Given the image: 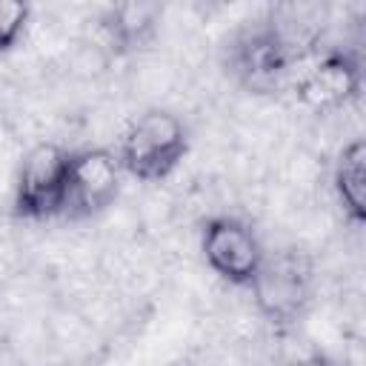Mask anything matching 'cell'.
I'll use <instances>...</instances> for the list:
<instances>
[{"mask_svg": "<svg viewBox=\"0 0 366 366\" xmlns=\"http://www.w3.org/2000/svg\"><path fill=\"white\" fill-rule=\"evenodd\" d=\"M189 132L186 123L160 106L134 114L120 132L117 160L126 174L143 183L166 180L186 157Z\"/></svg>", "mask_w": 366, "mask_h": 366, "instance_id": "1", "label": "cell"}, {"mask_svg": "<svg viewBox=\"0 0 366 366\" xmlns=\"http://www.w3.org/2000/svg\"><path fill=\"white\" fill-rule=\"evenodd\" d=\"M312 263L297 249H280L274 254H263V263L252 283L246 286L252 295L254 312L269 323H292L297 320L312 300Z\"/></svg>", "mask_w": 366, "mask_h": 366, "instance_id": "2", "label": "cell"}, {"mask_svg": "<svg viewBox=\"0 0 366 366\" xmlns=\"http://www.w3.org/2000/svg\"><path fill=\"white\" fill-rule=\"evenodd\" d=\"M71 152L60 143H34L14 174V206L29 220H49L66 212Z\"/></svg>", "mask_w": 366, "mask_h": 366, "instance_id": "3", "label": "cell"}, {"mask_svg": "<svg viewBox=\"0 0 366 366\" xmlns=\"http://www.w3.org/2000/svg\"><path fill=\"white\" fill-rule=\"evenodd\" d=\"M200 254L220 280L234 289H246L257 274L266 249L246 220L234 214H214L200 232Z\"/></svg>", "mask_w": 366, "mask_h": 366, "instance_id": "4", "label": "cell"}, {"mask_svg": "<svg viewBox=\"0 0 366 366\" xmlns=\"http://www.w3.org/2000/svg\"><path fill=\"white\" fill-rule=\"evenodd\" d=\"M306 63L292 80V92L297 103L320 117L343 112L360 92V66L349 51H323L315 57H300Z\"/></svg>", "mask_w": 366, "mask_h": 366, "instance_id": "5", "label": "cell"}, {"mask_svg": "<svg viewBox=\"0 0 366 366\" xmlns=\"http://www.w3.org/2000/svg\"><path fill=\"white\" fill-rule=\"evenodd\" d=\"M123 166L117 152L103 146H89L71 152L69 163V192H66V212L71 217H94L114 206L120 194Z\"/></svg>", "mask_w": 366, "mask_h": 366, "instance_id": "6", "label": "cell"}, {"mask_svg": "<svg viewBox=\"0 0 366 366\" xmlns=\"http://www.w3.org/2000/svg\"><path fill=\"white\" fill-rule=\"evenodd\" d=\"M335 200L343 212V220L360 226L366 220V143L352 137L340 146L332 169Z\"/></svg>", "mask_w": 366, "mask_h": 366, "instance_id": "7", "label": "cell"}, {"mask_svg": "<svg viewBox=\"0 0 366 366\" xmlns=\"http://www.w3.org/2000/svg\"><path fill=\"white\" fill-rule=\"evenodd\" d=\"M160 20L163 6L157 3H117L109 6L97 23L106 31V46L112 51H120L143 46L160 29Z\"/></svg>", "mask_w": 366, "mask_h": 366, "instance_id": "8", "label": "cell"}, {"mask_svg": "<svg viewBox=\"0 0 366 366\" xmlns=\"http://www.w3.org/2000/svg\"><path fill=\"white\" fill-rule=\"evenodd\" d=\"M29 23H31V9L26 3L0 0V51L14 49L23 40Z\"/></svg>", "mask_w": 366, "mask_h": 366, "instance_id": "9", "label": "cell"}, {"mask_svg": "<svg viewBox=\"0 0 366 366\" xmlns=\"http://www.w3.org/2000/svg\"><path fill=\"white\" fill-rule=\"evenodd\" d=\"M286 366H343V363H337V360H329V357H323V355H309V357L292 360V363H286Z\"/></svg>", "mask_w": 366, "mask_h": 366, "instance_id": "10", "label": "cell"}]
</instances>
